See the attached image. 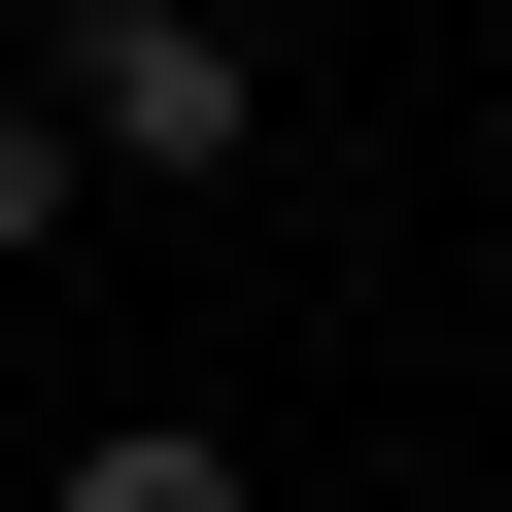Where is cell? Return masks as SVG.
<instances>
[{
    "label": "cell",
    "mask_w": 512,
    "mask_h": 512,
    "mask_svg": "<svg viewBox=\"0 0 512 512\" xmlns=\"http://www.w3.org/2000/svg\"><path fill=\"white\" fill-rule=\"evenodd\" d=\"M0 35H35V0H0Z\"/></svg>",
    "instance_id": "cell-4"
},
{
    "label": "cell",
    "mask_w": 512,
    "mask_h": 512,
    "mask_svg": "<svg viewBox=\"0 0 512 512\" xmlns=\"http://www.w3.org/2000/svg\"><path fill=\"white\" fill-rule=\"evenodd\" d=\"M0 512H274V444H239V410H171V376H103V410L0 478Z\"/></svg>",
    "instance_id": "cell-2"
},
{
    "label": "cell",
    "mask_w": 512,
    "mask_h": 512,
    "mask_svg": "<svg viewBox=\"0 0 512 512\" xmlns=\"http://www.w3.org/2000/svg\"><path fill=\"white\" fill-rule=\"evenodd\" d=\"M69 274H103V171H69V103H35V69H0V308H69Z\"/></svg>",
    "instance_id": "cell-3"
},
{
    "label": "cell",
    "mask_w": 512,
    "mask_h": 512,
    "mask_svg": "<svg viewBox=\"0 0 512 512\" xmlns=\"http://www.w3.org/2000/svg\"><path fill=\"white\" fill-rule=\"evenodd\" d=\"M35 103H69L103 205H239L274 171V35L239 0H35Z\"/></svg>",
    "instance_id": "cell-1"
}]
</instances>
